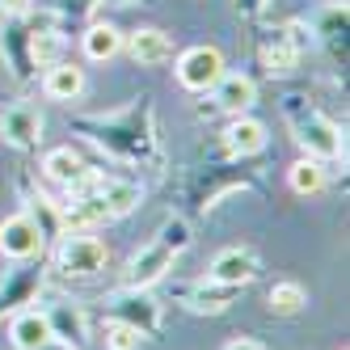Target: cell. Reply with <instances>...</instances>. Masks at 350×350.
<instances>
[{
  "label": "cell",
  "mask_w": 350,
  "mask_h": 350,
  "mask_svg": "<svg viewBox=\"0 0 350 350\" xmlns=\"http://www.w3.org/2000/svg\"><path fill=\"white\" fill-rule=\"evenodd\" d=\"M42 224L30 219V215H9V219H0V254L13 258V262H30L42 254Z\"/></svg>",
  "instance_id": "obj_5"
},
{
  "label": "cell",
  "mask_w": 350,
  "mask_h": 350,
  "mask_svg": "<svg viewBox=\"0 0 350 350\" xmlns=\"http://www.w3.org/2000/svg\"><path fill=\"white\" fill-rule=\"evenodd\" d=\"M110 262L106 241H97L93 232H68L55 249V270L68 274V279H89Z\"/></svg>",
  "instance_id": "obj_3"
},
{
  "label": "cell",
  "mask_w": 350,
  "mask_h": 350,
  "mask_svg": "<svg viewBox=\"0 0 350 350\" xmlns=\"http://www.w3.org/2000/svg\"><path fill=\"white\" fill-rule=\"evenodd\" d=\"M30 55H34V64H42V68L59 64V59H64V34H59V30H38V34L30 38Z\"/></svg>",
  "instance_id": "obj_21"
},
{
  "label": "cell",
  "mask_w": 350,
  "mask_h": 350,
  "mask_svg": "<svg viewBox=\"0 0 350 350\" xmlns=\"http://www.w3.org/2000/svg\"><path fill=\"white\" fill-rule=\"evenodd\" d=\"M144 346V334L135 329V325H127V321H110L106 325V350H139Z\"/></svg>",
  "instance_id": "obj_23"
},
{
  "label": "cell",
  "mask_w": 350,
  "mask_h": 350,
  "mask_svg": "<svg viewBox=\"0 0 350 350\" xmlns=\"http://www.w3.org/2000/svg\"><path fill=\"white\" fill-rule=\"evenodd\" d=\"M287 186L295 190V194H321L325 190V165L321 161H312V157H304V161H295L291 165V173H287Z\"/></svg>",
  "instance_id": "obj_18"
},
{
  "label": "cell",
  "mask_w": 350,
  "mask_h": 350,
  "mask_svg": "<svg viewBox=\"0 0 350 350\" xmlns=\"http://www.w3.org/2000/svg\"><path fill=\"white\" fill-rule=\"evenodd\" d=\"M224 350H262V342H254V338H237V342H228Z\"/></svg>",
  "instance_id": "obj_26"
},
{
  "label": "cell",
  "mask_w": 350,
  "mask_h": 350,
  "mask_svg": "<svg viewBox=\"0 0 350 350\" xmlns=\"http://www.w3.org/2000/svg\"><path fill=\"white\" fill-rule=\"evenodd\" d=\"M291 127H295V144L304 148V152L312 161H334L342 157V131H338V122H329L321 110H304V106H291Z\"/></svg>",
  "instance_id": "obj_2"
},
{
  "label": "cell",
  "mask_w": 350,
  "mask_h": 350,
  "mask_svg": "<svg viewBox=\"0 0 350 350\" xmlns=\"http://www.w3.org/2000/svg\"><path fill=\"white\" fill-rule=\"evenodd\" d=\"M42 93L51 97V102H77V97L85 93V68L77 64H51L42 77Z\"/></svg>",
  "instance_id": "obj_11"
},
{
  "label": "cell",
  "mask_w": 350,
  "mask_h": 350,
  "mask_svg": "<svg viewBox=\"0 0 350 350\" xmlns=\"http://www.w3.org/2000/svg\"><path fill=\"white\" fill-rule=\"evenodd\" d=\"M97 198H102V207H106V219H122L127 211H135V203H139V186L102 178V186H97Z\"/></svg>",
  "instance_id": "obj_15"
},
{
  "label": "cell",
  "mask_w": 350,
  "mask_h": 350,
  "mask_svg": "<svg viewBox=\"0 0 350 350\" xmlns=\"http://www.w3.org/2000/svg\"><path fill=\"white\" fill-rule=\"evenodd\" d=\"M211 93H215V106L228 110V114H245L249 106L258 102V85L249 77H241V72H224Z\"/></svg>",
  "instance_id": "obj_8"
},
{
  "label": "cell",
  "mask_w": 350,
  "mask_h": 350,
  "mask_svg": "<svg viewBox=\"0 0 350 350\" xmlns=\"http://www.w3.org/2000/svg\"><path fill=\"white\" fill-rule=\"evenodd\" d=\"M118 51H122V34H118L114 26L97 21V26H89V30H85V59L106 64V59H114Z\"/></svg>",
  "instance_id": "obj_16"
},
{
  "label": "cell",
  "mask_w": 350,
  "mask_h": 350,
  "mask_svg": "<svg viewBox=\"0 0 350 350\" xmlns=\"http://www.w3.org/2000/svg\"><path fill=\"white\" fill-rule=\"evenodd\" d=\"M127 51H131L135 64H165L173 55V38L165 30H157V26H144V30H135L127 38Z\"/></svg>",
  "instance_id": "obj_13"
},
{
  "label": "cell",
  "mask_w": 350,
  "mask_h": 350,
  "mask_svg": "<svg viewBox=\"0 0 350 350\" xmlns=\"http://www.w3.org/2000/svg\"><path fill=\"white\" fill-rule=\"evenodd\" d=\"M46 338H55V334H51V321H46L42 308H26L9 321V342L17 350H38Z\"/></svg>",
  "instance_id": "obj_9"
},
{
  "label": "cell",
  "mask_w": 350,
  "mask_h": 350,
  "mask_svg": "<svg viewBox=\"0 0 350 350\" xmlns=\"http://www.w3.org/2000/svg\"><path fill=\"white\" fill-rule=\"evenodd\" d=\"M190 245V224L186 219H165V228L157 232L152 245H144L127 266V287H152L165 279V270H173V258Z\"/></svg>",
  "instance_id": "obj_1"
},
{
  "label": "cell",
  "mask_w": 350,
  "mask_h": 350,
  "mask_svg": "<svg viewBox=\"0 0 350 350\" xmlns=\"http://www.w3.org/2000/svg\"><path fill=\"white\" fill-rule=\"evenodd\" d=\"M0 9H5L9 17H26L34 9V0H0Z\"/></svg>",
  "instance_id": "obj_24"
},
{
  "label": "cell",
  "mask_w": 350,
  "mask_h": 350,
  "mask_svg": "<svg viewBox=\"0 0 350 350\" xmlns=\"http://www.w3.org/2000/svg\"><path fill=\"white\" fill-rule=\"evenodd\" d=\"M207 279L211 283H224V287H249L258 279V254L254 249H241V245H232V249H224V254H215L211 258V270H207Z\"/></svg>",
  "instance_id": "obj_6"
},
{
  "label": "cell",
  "mask_w": 350,
  "mask_h": 350,
  "mask_svg": "<svg viewBox=\"0 0 350 350\" xmlns=\"http://www.w3.org/2000/svg\"><path fill=\"white\" fill-rule=\"evenodd\" d=\"M266 299H270V312L274 317H295L299 308L308 304V291L299 287V283H274Z\"/></svg>",
  "instance_id": "obj_19"
},
{
  "label": "cell",
  "mask_w": 350,
  "mask_h": 350,
  "mask_svg": "<svg viewBox=\"0 0 350 350\" xmlns=\"http://www.w3.org/2000/svg\"><path fill=\"white\" fill-rule=\"evenodd\" d=\"M224 144H228L232 157H258L266 148V127L258 118H249V114H232L228 131H224Z\"/></svg>",
  "instance_id": "obj_10"
},
{
  "label": "cell",
  "mask_w": 350,
  "mask_h": 350,
  "mask_svg": "<svg viewBox=\"0 0 350 350\" xmlns=\"http://www.w3.org/2000/svg\"><path fill=\"white\" fill-rule=\"evenodd\" d=\"M38 350H77V342H68V338H46Z\"/></svg>",
  "instance_id": "obj_25"
},
{
  "label": "cell",
  "mask_w": 350,
  "mask_h": 350,
  "mask_svg": "<svg viewBox=\"0 0 350 350\" xmlns=\"http://www.w3.org/2000/svg\"><path fill=\"white\" fill-rule=\"evenodd\" d=\"M232 291L237 287H224V283H203V287H194L190 291V308L194 312H224V308H228V299H232Z\"/></svg>",
  "instance_id": "obj_20"
},
{
  "label": "cell",
  "mask_w": 350,
  "mask_h": 350,
  "mask_svg": "<svg viewBox=\"0 0 350 350\" xmlns=\"http://www.w3.org/2000/svg\"><path fill=\"white\" fill-rule=\"evenodd\" d=\"M178 85L190 89V93H211L215 81L224 77V55H219V46H190V51L178 55Z\"/></svg>",
  "instance_id": "obj_4"
},
{
  "label": "cell",
  "mask_w": 350,
  "mask_h": 350,
  "mask_svg": "<svg viewBox=\"0 0 350 350\" xmlns=\"http://www.w3.org/2000/svg\"><path fill=\"white\" fill-rule=\"evenodd\" d=\"M118 321H127L135 325L139 334H152L157 329V299L148 295V287H131V295H122L118 304H114Z\"/></svg>",
  "instance_id": "obj_12"
},
{
  "label": "cell",
  "mask_w": 350,
  "mask_h": 350,
  "mask_svg": "<svg viewBox=\"0 0 350 350\" xmlns=\"http://www.w3.org/2000/svg\"><path fill=\"white\" fill-rule=\"evenodd\" d=\"M114 5H135V0H114Z\"/></svg>",
  "instance_id": "obj_27"
},
{
  "label": "cell",
  "mask_w": 350,
  "mask_h": 350,
  "mask_svg": "<svg viewBox=\"0 0 350 350\" xmlns=\"http://www.w3.org/2000/svg\"><path fill=\"white\" fill-rule=\"evenodd\" d=\"M42 312H46V321H51V334L55 338H85V312L77 304L55 299V304H46Z\"/></svg>",
  "instance_id": "obj_17"
},
{
  "label": "cell",
  "mask_w": 350,
  "mask_h": 350,
  "mask_svg": "<svg viewBox=\"0 0 350 350\" xmlns=\"http://www.w3.org/2000/svg\"><path fill=\"white\" fill-rule=\"evenodd\" d=\"M0 139L13 144V148H34L42 139V114L34 106H9L5 114H0Z\"/></svg>",
  "instance_id": "obj_7"
},
{
  "label": "cell",
  "mask_w": 350,
  "mask_h": 350,
  "mask_svg": "<svg viewBox=\"0 0 350 350\" xmlns=\"http://www.w3.org/2000/svg\"><path fill=\"white\" fill-rule=\"evenodd\" d=\"M85 169H89V165H85L77 152H72V148H51V152L42 157V173H46L51 182H59L64 190L77 186V182L85 178Z\"/></svg>",
  "instance_id": "obj_14"
},
{
  "label": "cell",
  "mask_w": 350,
  "mask_h": 350,
  "mask_svg": "<svg viewBox=\"0 0 350 350\" xmlns=\"http://www.w3.org/2000/svg\"><path fill=\"white\" fill-rule=\"evenodd\" d=\"M262 59H266V68H270V72H279V77H283V72H291V68H295V42L279 34L274 42H266Z\"/></svg>",
  "instance_id": "obj_22"
}]
</instances>
